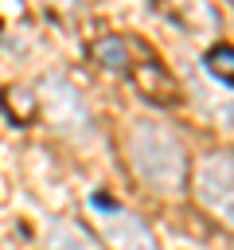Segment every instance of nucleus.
Segmentation results:
<instances>
[{"label": "nucleus", "mask_w": 234, "mask_h": 250, "mask_svg": "<svg viewBox=\"0 0 234 250\" xmlns=\"http://www.w3.org/2000/svg\"><path fill=\"white\" fill-rule=\"evenodd\" d=\"M55 8H74V0H51Z\"/></svg>", "instance_id": "10"}, {"label": "nucleus", "mask_w": 234, "mask_h": 250, "mask_svg": "<svg viewBox=\"0 0 234 250\" xmlns=\"http://www.w3.org/2000/svg\"><path fill=\"white\" fill-rule=\"evenodd\" d=\"M94 59L105 62L109 70H129V47H125V39H117V35H101V39L94 43Z\"/></svg>", "instance_id": "6"}, {"label": "nucleus", "mask_w": 234, "mask_h": 250, "mask_svg": "<svg viewBox=\"0 0 234 250\" xmlns=\"http://www.w3.org/2000/svg\"><path fill=\"white\" fill-rule=\"evenodd\" d=\"M98 207L105 211V219H101L105 238H109L117 250H156V238L148 234V227H144L136 215H129V211H113L105 199H98Z\"/></svg>", "instance_id": "3"}, {"label": "nucleus", "mask_w": 234, "mask_h": 250, "mask_svg": "<svg viewBox=\"0 0 234 250\" xmlns=\"http://www.w3.org/2000/svg\"><path fill=\"white\" fill-rule=\"evenodd\" d=\"M43 105H47V113H51L55 125H66V129L86 125V109H82L78 94H74L62 78H55V74L43 82Z\"/></svg>", "instance_id": "4"}, {"label": "nucleus", "mask_w": 234, "mask_h": 250, "mask_svg": "<svg viewBox=\"0 0 234 250\" xmlns=\"http://www.w3.org/2000/svg\"><path fill=\"white\" fill-rule=\"evenodd\" d=\"M230 188H234L230 156H226V152L207 156V160H203V168H199V176H195V191H199L203 207H211L214 215L230 219V211H234V191H230Z\"/></svg>", "instance_id": "2"}, {"label": "nucleus", "mask_w": 234, "mask_h": 250, "mask_svg": "<svg viewBox=\"0 0 234 250\" xmlns=\"http://www.w3.org/2000/svg\"><path fill=\"white\" fill-rule=\"evenodd\" d=\"M129 160L152 191H179L187 180V156L179 141L156 121H136L129 129Z\"/></svg>", "instance_id": "1"}, {"label": "nucleus", "mask_w": 234, "mask_h": 250, "mask_svg": "<svg viewBox=\"0 0 234 250\" xmlns=\"http://www.w3.org/2000/svg\"><path fill=\"white\" fill-rule=\"evenodd\" d=\"M207 70L222 82V86H230V78H234V51L222 43V47H211L207 51Z\"/></svg>", "instance_id": "9"}, {"label": "nucleus", "mask_w": 234, "mask_h": 250, "mask_svg": "<svg viewBox=\"0 0 234 250\" xmlns=\"http://www.w3.org/2000/svg\"><path fill=\"white\" fill-rule=\"evenodd\" d=\"M51 250H98V246H94V238H90L82 227L58 223V227L51 230Z\"/></svg>", "instance_id": "7"}, {"label": "nucleus", "mask_w": 234, "mask_h": 250, "mask_svg": "<svg viewBox=\"0 0 234 250\" xmlns=\"http://www.w3.org/2000/svg\"><path fill=\"white\" fill-rule=\"evenodd\" d=\"M4 109L12 113L16 125H27L31 113H35V94L23 90V86H12V90H4Z\"/></svg>", "instance_id": "8"}, {"label": "nucleus", "mask_w": 234, "mask_h": 250, "mask_svg": "<svg viewBox=\"0 0 234 250\" xmlns=\"http://www.w3.org/2000/svg\"><path fill=\"white\" fill-rule=\"evenodd\" d=\"M133 78H136V86L144 90V98H152V102L172 105V102H176V94H179V86H176V82L168 78V70H164V66H156V62L136 66V70H133Z\"/></svg>", "instance_id": "5"}]
</instances>
